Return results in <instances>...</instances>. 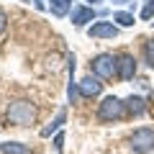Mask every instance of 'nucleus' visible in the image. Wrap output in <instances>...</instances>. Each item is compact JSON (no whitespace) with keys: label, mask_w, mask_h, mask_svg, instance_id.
<instances>
[{"label":"nucleus","mask_w":154,"mask_h":154,"mask_svg":"<svg viewBox=\"0 0 154 154\" xmlns=\"http://www.w3.org/2000/svg\"><path fill=\"white\" fill-rule=\"evenodd\" d=\"M123 116H126V100L116 98V95L103 98V103H100V108H98V118L100 121L113 123V121H121Z\"/></svg>","instance_id":"obj_1"},{"label":"nucleus","mask_w":154,"mask_h":154,"mask_svg":"<svg viewBox=\"0 0 154 154\" xmlns=\"http://www.w3.org/2000/svg\"><path fill=\"white\" fill-rule=\"evenodd\" d=\"M8 121L16 126H31L36 121V108L28 100H16L8 105Z\"/></svg>","instance_id":"obj_2"},{"label":"nucleus","mask_w":154,"mask_h":154,"mask_svg":"<svg viewBox=\"0 0 154 154\" xmlns=\"http://www.w3.org/2000/svg\"><path fill=\"white\" fill-rule=\"evenodd\" d=\"M90 69H93V75L100 77V80H110L113 75H118V59H116L113 54H98L90 62Z\"/></svg>","instance_id":"obj_3"},{"label":"nucleus","mask_w":154,"mask_h":154,"mask_svg":"<svg viewBox=\"0 0 154 154\" xmlns=\"http://www.w3.org/2000/svg\"><path fill=\"white\" fill-rule=\"evenodd\" d=\"M131 149L134 154H149L154 149V128L144 126V128H136L131 134Z\"/></svg>","instance_id":"obj_4"},{"label":"nucleus","mask_w":154,"mask_h":154,"mask_svg":"<svg viewBox=\"0 0 154 154\" xmlns=\"http://www.w3.org/2000/svg\"><path fill=\"white\" fill-rule=\"evenodd\" d=\"M88 36L90 38H116L118 36V26L110 21H98L88 28Z\"/></svg>","instance_id":"obj_5"},{"label":"nucleus","mask_w":154,"mask_h":154,"mask_svg":"<svg viewBox=\"0 0 154 154\" xmlns=\"http://www.w3.org/2000/svg\"><path fill=\"white\" fill-rule=\"evenodd\" d=\"M77 88H80V95H85V98H95V95L103 93V82H100V77H82L80 82H77Z\"/></svg>","instance_id":"obj_6"},{"label":"nucleus","mask_w":154,"mask_h":154,"mask_svg":"<svg viewBox=\"0 0 154 154\" xmlns=\"http://www.w3.org/2000/svg\"><path fill=\"white\" fill-rule=\"evenodd\" d=\"M136 75V59L131 54H121L118 57V77L121 80H131Z\"/></svg>","instance_id":"obj_7"},{"label":"nucleus","mask_w":154,"mask_h":154,"mask_svg":"<svg viewBox=\"0 0 154 154\" xmlns=\"http://www.w3.org/2000/svg\"><path fill=\"white\" fill-rule=\"evenodd\" d=\"M88 21H95V11L88 5H75L72 8V23L75 26H85Z\"/></svg>","instance_id":"obj_8"},{"label":"nucleus","mask_w":154,"mask_h":154,"mask_svg":"<svg viewBox=\"0 0 154 154\" xmlns=\"http://www.w3.org/2000/svg\"><path fill=\"white\" fill-rule=\"evenodd\" d=\"M0 152L3 154H31V146L21 141H3L0 144Z\"/></svg>","instance_id":"obj_9"},{"label":"nucleus","mask_w":154,"mask_h":154,"mask_svg":"<svg viewBox=\"0 0 154 154\" xmlns=\"http://www.w3.org/2000/svg\"><path fill=\"white\" fill-rule=\"evenodd\" d=\"M144 110H146V105H144V98H139V95H131V98H126V113H128V116H141Z\"/></svg>","instance_id":"obj_10"},{"label":"nucleus","mask_w":154,"mask_h":154,"mask_svg":"<svg viewBox=\"0 0 154 154\" xmlns=\"http://www.w3.org/2000/svg\"><path fill=\"white\" fill-rule=\"evenodd\" d=\"M64 121H67V113H64V110H59L54 121H51L46 128H41V136H51V134H54L57 128H62V126H64Z\"/></svg>","instance_id":"obj_11"},{"label":"nucleus","mask_w":154,"mask_h":154,"mask_svg":"<svg viewBox=\"0 0 154 154\" xmlns=\"http://www.w3.org/2000/svg\"><path fill=\"white\" fill-rule=\"evenodd\" d=\"M49 8L54 16H67L72 8V0H49Z\"/></svg>","instance_id":"obj_12"},{"label":"nucleus","mask_w":154,"mask_h":154,"mask_svg":"<svg viewBox=\"0 0 154 154\" xmlns=\"http://www.w3.org/2000/svg\"><path fill=\"white\" fill-rule=\"evenodd\" d=\"M116 26H134V16L131 13H113Z\"/></svg>","instance_id":"obj_13"},{"label":"nucleus","mask_w":154,"mask_h":154,"mask_svg":"<svg viewBox=\"0 0 154 154\" xmlns=\"http://www.w3.org/2000/svg\"><path fill=\"white\" fill-rule=\"evenodd\" d=\"M144 57H146V64L154 69V38L144 44Z\"/></svg>","instance_id":"obj_14"},{"label":"nucleus","mask_w":154,"mask_h":154,"mask_svg":"<svg viewBox=\"0 0 154 154\" xmlns=\"http://www.w3.org/2000/svg\"><path fill=\"white\" fill-rule=\"evenodd\" d=\"M141 18L144 21H152L154 18V0H146V5H144V11H141Z\"/></svg>","instance_id":"obj_15"},{"label":"nucleus","mask_w":154,"mask_h":154,"mask_svg":"<svg viewBox=\"0 0 154 154\" xmlns=\"http://www.w3.org/2000/svg\"><path fill=\"white\" fill-rule=\"evenodd\" d=\"M62 149H64V134H57L54 136V152L62 154Z\"/></svg>","instance_id":"obj_16"},{"label":"nucleus","mask_w":154,"mask_h":154,"mask_svg":"<svg viewBox=\"0 0 154 154\" xmlns=\"http://www.w3.org/2000/svg\"><path fill=\"white\" fill-rule=\"evenodd\" d=\"M3 31H5V13L0 11V33H3Z\"/></svg>","instance_id":"obj_17"},{"label":"nucleus","mask_w":154,"mask_h":154,"mask_svg":"<svg viewBox=\"0 0 154 154\" xmlns=\"http://www.w3.org/2000/svg\"><path fill=\"white\" fill-rule=\"evenodd\" d=\"M116 5H126V3H131V0H113Z\"/></svg>","instance_id":"obj_18"},{"label":"nucleus","mask_w":154,"mask_h":154,"mask_svg":"<svg viewBox=\"0 0 154 154\" xmlns=\"http://www.w3.org/2000/svg\"><path fill=\"white\" fill-rule=\"evenodd\" d=\"M88 3H90V5H95V3H100V0H88Z\"/></svg>","instance_id":"obj_19"}]
</instances>
